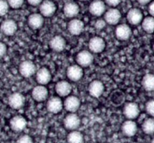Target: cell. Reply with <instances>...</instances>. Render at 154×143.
I'll list each match as a JSON object with an SVG mask.
<instances>
[{"instance_id": "cell-21", "label": "cell", "mask_w": 154, "mask_h": 143, "mask_svg": "<svg viewBox=\"0 0 154 143\" xmlns=\"http://www.w3.org/2000/svg\"><path fill=\"white\" fill-rule=\"evenodd\" d=\"M84 30V23L79 19H72L68 23V30L73 36H79Z\"/></svg>"}, {"instance_id": "cell-30", "label": "cell", "mask_w": 154, "mask_h": 143, "mask_svg": "<svg viewBox=\"0 0 154 143\" xmlns=\"http://www.w3.org/2000/svg\"><path fill=\"white\" fill-rule=\"evenodd\" d=\"M8 9L7 0H0V16H5L8 12Z\"/></svg>"}, {"instance_id": "cell-39", "label": "cell", "mask_w": 154, "mask_h": 143, "mask_svg": "<svg viewBox=\"0 0 154 143\" xmlns=\"http://www.w3.org/2000/svg\"><path fill=\"white\" fill-rule=\"evenodd\" d=\"M138 2V3H140L141 5H147V4H150L152 0H137Z\"/></svg>"}, {"instance_id": "cell-35", "label": "cell", "mask_w": 154, "mask_h": 143, "mask_svg": "<svg viewBox=\"0 0 154 143\" xmlns=\"http://www.w3.org/2000/svg\"><path fill=\"white\" fill-rule=\"evenodd\" d=\"M7 52V46L5 43L0 42V58L4 57Z\"/></svg>"}, {"instance_id": "cell-11", "label": "cell", "mask_w": 154, "mask_h": 143, "mask_svg": "<svg viewBox=\"0 0 154 143\" xmlns=\"http://www.w3.org/2000/svg\"><path fill=\"white\" fill-rule=\"evenodd\" d=\"M122 14L117 8H111L107 11L104 15L105 21L109 25H117L121 19Z\"/></svg>"}, {"instance_id": "cell-23", "label": "cell", "mask_w": 154, "mask_h": 143, "mask_svg": "<svg viewBox=\"0 0 154 143\" xmlns=\"http://www.w3.org/2000/svg\"><path fill=\"white\" fill-rule=\"evenodd\" d=\"M36 81L39 85H46L51 81V71L46 67H42L36 72Z\"/></svg>"}, {"instance_id": "cell-17", "label": "cell", "mask_w": 154, "mask_h": 143, "mask_svg": "<svg viewBox=\"0 0 154 143\" xmlns=\"http://www.w3.org/2000/svg\"><path fill=\"white\" fill-rule=\"evenodd\" d=\"M50 48L55 52H62L66 46V41L62 36L57 35L54 36L49 42Z\"/></svg>"}, {"instance_id": "cell-42", "label": "cell", "mask_w": 154, "mask_h": 143, "mask_svg": "<svg viewBox=\"0 0 154 143\" xmlns=\"http://www.w3.org/2000/svg\"><path fill=\"white\" fill-rule=\"evenodd\" d=\"M80 1H87V0H80Z\"/></svg>"}, {"instance_id": "cell-28", "label": "cell", "mask_w": 154, "mask_h": 143, "mask_svg": "<svg viewBox=\"0 0 154 143\" xmlns=\"http://www.w3.org/2000/svg\"><path fill=\"white\" fill-rule=\"evenodd\" d=\"M142 28L146 33H154V17L152 16L146 17L141 22Z\"/></svg>"}, {"instance_id": "cell-20", "label": "cell", "mask_w": 154, "mask_h": 143, "mask_svg": "<svg viewBox=\"0 0 154 143\" xmlns=\"http://www.w3.org/2000/svg\"><path fill=\"white\" fill-rule=\"evenodd\" d=\"M72 90V87L70 83L67 81H60L56 84L55 90L59 96L65 97L69 96Z\"/></svg>"}, {"instance_id": "cell-7", "label": "cell", "mask_w": 154, "mask_h": 143, "mask_svg": "<svg viewBox=\"0 0 154 143\" xmlns=\"http://www.w3.org/2000/svg\"><path fill=\"white\" fill-rule=\"evenodd\" d=\"M39 10H40L41 14L43 17H51L55 14L57 11V5L51 0H45L40 4Z\"/></svg>"}, {"instance_id": "cell-4", "label": "cell", "mask_w": 154, "mask_h": 143, "mask_svg": "<svg viewBox=\"0 0 154 143\" xmlns=\"http://www.w3.org/2000/svg\"><path fill=\"white\" fill-rule=\"evenodd\" d=\"M25 96L19 92L11 93L8 97V105L15 110L20 109L25 104Z\"/></svg>"}, {"instance_id": "cell-33", "label": "cell", "mask_w": 154, "mask_h": 143, "mask_svg": "<svg viewBox=\"0 0 154 143\" xmlns=\"http://www.w3.org/2000/svg\"><path fill=\"white\" fill-rule=\"evenodd\" d=\"M17 143H33V140L29 135H23L17 140Z\"/></svg>"}, {"instance_id": "cell-16", "label": "cell", "mask_w": 154, "mask_h": 143, "mask_svg": "<svg viewBox=\"0 0 154 143\" xmlns=\"http://www.w3.org/2000/svg\"><path fill=\"white\" fill-rule=\"evenodd\" d=\"M105 3L102 0H93L89 6V11L93 16H101L105 12Z\"/></svg>"}, {"instance_id": "cell-2", "label": "cell", "mask_w": 154, "mask_h": 143, "mask_svg": "<svg viewBox=\"0 0 154 143\" xmlns=\"http://www.w3.org/2000/svg\"><path fill=\"white\" fill-rule=\"evenodd\" d=\"M94 57H93V54L90 51L84 50L81 51L77 54L76 56V61L78 66L82 68H86L90 66L93 63Z\"/></svg>"}, {"instance_id": "cell-32", "label": "cell", "mask_w": 154, "mask_h": 143, "mask_svg": "<svg viewBox=\"0 0 154 143\" xmlns=\"http://www.w3.org/2000/svg\"><path fill=\"white\" fill-rule=\"evenodd\" d=\"M8 5L12 8H20L23 5L24 0H7Z\"/></svg>"}, {"instance_id": "cell-10", "label": "cell", "mask_w": 154, "mask_h": 143, "mask_svg": "<svg viewBox=\"0 0 154 143\" xmlns=\"http://www.w3.org/2000/svg\"><path fill=\"white\" fill-rule=\"evenodd\" d=\"M66 75L70 81H74V82L80 81L84 75L83 68L78 65H72L68 67Z\"/></svg>"}, {"instance_id": "cell-37", "label": "cell", "mask_w": 154, "mask_h": 143, "mask_svg": "<svg viewBox=\"0 0 154 143\" xmlns=\"http://www.w3.org/2000/svg\"><path fill=\"white\" fill-rule=\"evenodd\" d=\"M43 0H27L29 4L32 6H37L42 2Z\"/></svg>"}, {"instance_id": "cell-24", "label": "cell", "mask_w": 154, "mask_h": 143, "mask_svg": "<svg viewBox=\"0 0 154 143\" xmlns=\"http://www.w3.org/2000/svg\"><path fill=\"white\" fill-rule=\"evenodd\" d=\"M44 22H45L44 17L41 14L38 13L30 14L28 17V20H27L29 26L32 29V30H38V29H40L44 25Z\"/></svg>"}, {"instance_id": "cell-6", "label": "cell", "mask_w": 154, "mask_h": 143, "mask_svg": "<svg viewBox=\"0 0 154 143\" xmlns=\"http://www.w3.org/2000/svg\"><path fill=\"white\" fill-rule=\"evenodd\" d=\"M47 110L52 114L60 113L63 108V102L59 96H52L47 102Z\"/></svg>"}, {"instance_id": "cell-14", "label": "cell", "mask_w": 154, "mask_h": 143, "mask_svg": "<svg viewBox=\"0 0 154 143\" xmlns=\"http://www.w3.org/2000/svg\"><path fill=\"white\" fill-rule=\"evenodd\" d=\"M27 121L24 117L21 115H16L10 120V127L14 132H21L26 127Z\"/></svg>"}, {"instance_id": "cell-36", "label": "cell", "mask_w": 154, "mask_h": 143, "mask_svg": "<svg viewBox=\"0 0 154 143\" xmlns=\"http://www.w3.org/2000/svg\"><path fill=\"white\" fill-rule=\"evenodd\" d=\"M121 0H105V3L111 7H116L120 3Z\"/></svg>"}, {"instance_id": "cell-27", "label": "cell", "mask_w": 154, "mask_h": 143, "mask_svg": "<svg viewBox=\"0 0 154 143\" xmlns=\"http://www.w3.org/2000/svg\"><path fill=\"white\" fill-rule=\"evenodd\" d=\"M142 86L147 91H153L154 90V75L153 74H147L143 77Z\"/></svg>"}, {"instance_id": "cell-34", "label": "cell", "mask_w": 154, "mask_h": 143, "mask_svg": "<svg viewBox=\"0 0 154 143\" xmlns=\"http://www.w3.org/2000/svg\"><path fill=\"white\" fill-rule=\"evenodd\" d=\"M105 25H106V22L105 21V20H96V23H95V27L97 30H102L105 26Z\"/></svg>"}, {"instance_id": "cell-15", "label": "cell", "mask_w": 154, "mask_h": 143, "mask_svg": "<svg viewBox=\"0 0 154 143\" xmlns=\"http://www.w3.org/2000/svg\"><path fill=\"white\" fill-rule=\"evenodd\" d=\"M132 30L127 24H120L116 27L115 36L120 41H126L130 39L132 36Z\"/></svg>"}, {"instance_id": "cell-40", "label": "cell", "mask_w": 154, "mask_h": 143, "mask_svg": "<svg viewBox=\"0 0 154 143\" xmlns=\"http://www.w3.org/2000/svg\"><path fill=\"white\" fill-rule=\"evenodd\" d=\"M151 143H154V138H153V139H152V141H151Z\"/></svg>"}, {"instance_id": "cell-13", "label": "cell", "mask_w": 154, "mask_h": 143, "mask_svg": "<svg viewBox=\"0 0 154 143\" xmlns=\"http://www.w3.org/2000/svg\"><path fill=\"white\" fill-rule=\"evenodd\" d=\"M105 87L103 83L99 80H94L90 84L88 87V91L90 96L94 98H99L103 94Z\"/></svg>"}, {"instance_id": "cell-29", "label": "cell", "mask_w": 154, "mask_h": 143, "mask_svg": "<svg viewBox=\"0 0 154 143\" xmlns=\"http://www.w3.org/2000/svg\"><path fill=\"white\" fill-rule=\"evenodd\" d=\"M142 129L144 133L152 135L154 133V118H147L142 123Z\"/></svg>"}, {"instance_id": "cell-8", "label": "cell", "mask_w": 154, "mask_h": 143, "mask_svg": "<svg viewBox=\"0 0 154 143\" xmlns=\"http://www.w3.org/2000/svg\"><path fill=\"white\" fill-rule=\"evenodd\" d=\"M81 106V100L75 96H68L63 102V107L70 113H75Z\"/></svg>"}, {"instance_id": "cell-19", "label": "cell", "mask_w": 154, "mask_h": 143, "mask_svg": "<svg viewBox=\"0 0 154 143\" xmlns=\"http://www.w3.org/2000/svg\"><path fill=\"white\" fill-rule=\"evenodd\" d=\"M32 96L35 101L38 102H43L46 100L48 96V90L45 86H35L32 90Z\"/></svg>"}, {"instance_id": "cell-12", "label": "cell", "mask_w": 154, "mask_h": 143, "mask_svg": "<svg viewBox=\"0 0 154 143\" xmlns=\"http://www.w3.org/2000/svg\"><path fill=\"white\" fill-rule=\"evenodd\" d=\"M0 29L3 34L7 36H11L14 35L17 30V24L12 19L5 20L1 23Z\"/></svg>"}, {"instance_id": "cell-3", "label": "cell", "mask_w": 154, "mask_h": 143, "mask_svg": "<svg viewBox=\"0 0 154 143\" xmlns=\"http://www.w3.org/2000/svg\"><path fill=\"white\" fill-rule=\"evenodd\" d=\"M123 114L129 120H134L140 114V108L137 103L133 102H127L123 109Z\"/></svg>"}, {"instance_id": "cell-31", "label": "cell", "mask_w": 154, "mask_h": 143, "mask_svg": "<svg viewBox=\"0 0 154 143\" xmlns=\"http://www.w3.org/2000/svg\"><path fill=\"white\" fill-rule=\"evenodd\" d=\"M145 110L149 115L154 117V99L147 101L145 105Z\"/></svg>"}, {"instance_id": "cell-22", "label": "cell", "mask_w": 154, "mask_h": 143, "mask_svg": "<svg viewBox=\"0 0 154 143\" xmlns=\"http://www.w3.org/2000/svg\"><path fill=\"white\" fill-rule=\"evenodd\" d=\"M121 129L123 135L127 137H132L137 133L138 126L133 120H127L123 123Z\"/></svg>"}, {"instance_id": "cell-5", "label": "cell", "mask_w": 154, "mask_h": 143, "mask_svg": "<svg viewBox=\"0 0 154 143\" xmlns=\"http://www.w3.org/2000/svg\"><path fill=\"white\" fill-rule=\"evenodd\" d=\"M19 72L24 78H29L35 73L36 66L31 60H25L20 64Z\"/></svg>"}, {"instance_id": "cell-26", "label": "cell", "mask_w": 154, "mask_h": 143, "mask_svg": "<svg viewBox=\"0 0 154 143\" xmlns=\"http://www.w3.org/2000/svg\"><path fill=\"white\" fill-rule=\"evenodd\" d=\"M68 143H84V135L80 131L73 130L67 135Z\"/></svg>"}, {"instance_id": "cell-18", "label": "cell", "mask_w": 154, "mask_h": 143, "mask_svg": "<svg viewBox=\"0 0 154 143\" xmlns=\"http://www.w3.org/2000/svg\"><path fill=\"white\" fill-rule=\"evenodd\" d=\"M127 20L130 24L134 26L138 25L143 20V14L140 9L137 8H131L127 13Z\"/></svg>"}, {"instance_id": "cell-41", "label": "cell", "mask_w": 154, "mask_h": 143, "mask_svg": "<svg viewBox=\"0 0 154 143\" xmlns=\"http://www.w3.org/2000/svg\"><path fill=\"white\" fill-rule=\"evenodd\" d=\"M153 51H154V44H153Z\"/></svg>"}, {"instance_id": "cell-9", "label": "cell", "mask_w": 154, "mask_h": 143, "mask_svg": "<svg viewBox=\"0 0 154 143\" xmlns=\"http://www.w3.org/2000/svg\"><path fill=\"white\" fill-rule=\"evenodd\" d=\"M89 48L90 52L99 54L102 52L105 48V42L99 36H94L89 41Z\"/></svg>"}, {"instance_id": "cell-1", "label": "cell", "mask_w": 154, "mask_h": 143, "mask_svg": "<svg viewBox=\"0 0 154 143\" xmlns=\"http://www.w3.org/2000/svg\"><path fill=\"white\" fill-rule=\"evenodd\" d=\"M81 118L75 113H69L63 120V125L65 128L71 131L77 130V129H78L81 126Z\"/></svg>"}, {"instance_id": "cell-38", "label": "cell", "mask_w": 154, "mask_h": 143, "mask_svg": "<svg viewBox=\"0 0 154 143\" xmlns=\"http://www.w3.org/2000/svg\"><path fill=\"white\" fill-rule=\"evenodd\" d=\"M148 11L149 13H150V16L153 17H154V1L151 2L150 3V5H149Z\"/></svg>"}, {"instance_id": "cell-25", "label": "cell", "mask_w": 154, "mask_h": 143, "mask_svg": "<svg viewBox=\"0 0 154 143\" xmlns=\"http://www.w3.org/2000/svg\"><path fill=\"white\" fill-rule=\"evenodd\" d=\"M80 8L77 3L74 2H69L65 4L63 7V13L67 17L72 18L79 14Z\"/></svg>"}]
</instances>
